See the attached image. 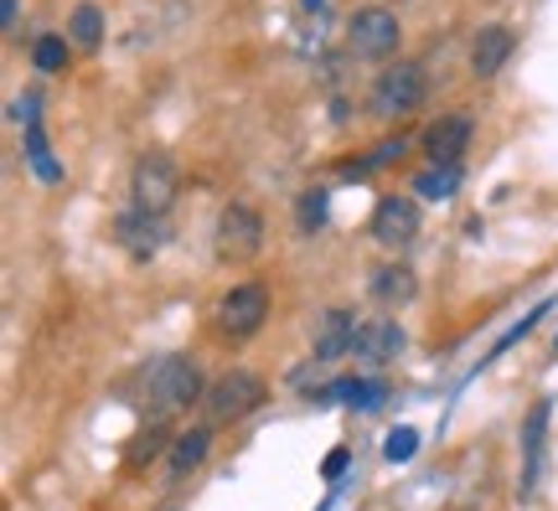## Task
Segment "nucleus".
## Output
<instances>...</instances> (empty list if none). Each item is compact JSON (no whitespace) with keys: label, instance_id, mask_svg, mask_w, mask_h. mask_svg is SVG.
Segmentation results:
<instances>
[{"label":"nucleus","instance_id":"obj_1","mask_svg":"<svg viewBox=\"0 0 558 511\" xmlns=\"http://www.w3.org/2000/svg\"><path fill=\"white\" fill-rule=\"evenodd\" d=\"M197 398H207V382H202L192 356H160L156 367H145V403H150L156 418L192 409Z\"/></svg>","mask_w":558,"mask_h":511},{"label":"nucleus","instance_id":"obj_2","mask_svg":"<svg viewBox=\"0 0 558 511\" xmlns=\"http://www.w3.org/2000/svg\"><path fill=\"white\" fill-rule=\"evenodd\" d=\"M264 398H269L264 377L248 373V367H233V373H222L207 382L202 409H207V424L218 429V424H239V418H248L254 409H264Z\"/></svg>","mask_w":558,"mask_h":511},{"label":"nucleus","instance_id":"obj_3","mask_svg":"<svg viewBox=\"0 0 558 511\" xmlns=\"http://www.w3.org/2000/svg\"><path fill=\"white\" fill-rule=\"evenodd\" d=\"M264 248V217L248 207V202H228L218 212V233H213V254L218 264L239 269V264H254Z\"/></svg>","mask_w":558,"mask_h":511},{"label":"nucleus","instance_id":"obj_4","mask_svg":"<svg viewBox=\"0 0 558 511\" xmlns=\"http://www.w3.org/2000/svg\"><path fill=\"white\" fill-rule=\"evenodd\" d=\"M177 192H181L177 160L166 156V150H145V156L135 160V171H130V202H135L140 212L166 217L171 202H177Z\"/></svg>","mask_w":558,"mask_h":511},{"label":"nucleus","instance_id":"obj_5","mask_svg":"<svg viewBox=\"0 0 558 511\" xmlns=\"http://www.w3.org/2000/svg\"><path fill=\"white\" fill-rule=\"evenodd\" d=\"M418 104H424V68H418V62L383 68L378 83H373V109H378L383 119H403V114H414Z\"/></svg>","mask_w":558,"mask_h":511},{"label":"nucleus","instance_id":"obj_6","mask_svg":"<svg viewBox=\"0 0 558 511\" xmlns=\"http://www.w3.org/2000/svg\"><path fill=\"white\" fill-rule=\"evenodd\" d=\"M399 37H403V26L388 5H362L357 16L347 21V47L357 58H388L399 47Z\"/></svg>","mask_w":558,"mask_h":511},{"label":"nucleus","instance_id":"obj_7","mask_svg":"<svg viewBox=\"0 0 558 511\" xmlns=\"http://www.w3.org/2000/svg\"><path fill=\"white\" fill-rule=\"evenodd\" d=\"M269 320V290L264 284H233L228 295L218 300V326L222 336H254Z\"/></svg>","mask_w":558,"mask_h":511},{"label":"nucleus","instance_id":"obj_8","mask_svg":"<svg viewBox=\"0 0 558 511\" xmlns=\"http://www.w3.org/2000/svg\"><path fill=\"white\" fill-rule=\"evenodd\" d=\"M403 352V331L393 315H367L357 326V341H352V356L362 367H388L393 356Z\"/></svg>","mask_w":558,"mask_h":511},{"label":"nucleus","instance_id":"obj_9","mask_svg":"<svg viewBox=\"0 0 558 511\" xmlns=\"http://www.w3.org/2000/svg\"><path fill=\"white\" fill-rule=\"evenodd\" d=\"M373 238H378L383 248H409L418 238L414 197H378V207H373Z\"/></svg>","mask_w":558,"mask_h":511},{"label":"nucleus","instance_id":"obj_10","mask_svg":"<svg viewBox=\"0 0 558 511\" xmlns=\"http://www.w3.org/2000/svg\"><path fill=\"white\" fill-rule=\"evenodd\" d=\"M114 238H120L124 248H130V258H156L160 248H166V217H150V212H140V207H130V212L114 222Z\"/></svg>","mask_w":558,"mask_h":511},{"label":"nucleus","instance_id":"obj_11","mask_svg":"<svg viewBox=\"0 0 558 511\" xmlns=\"http://www.w3.org/2000/svg\"><path fill=\"white\" fill-rule=\"evenodd\" d=\"M465 145H471V119L465 114H439L435 124L424 130V150H429L435 166H460Z\"/></svg>","mask_w":558,"mask_h":511},{"label":"nucleus","instance_id":"obj_12","mask_svg":"<svg viewBox=\"0 0 558 511\" xmlns=\"http://www.w3.org/2000/svg\"><path fill=\"white\" fill-rule=\"evenodd\" d=\"M213 454V424H192L186 434L171 439V460H166V486H181Z\"/></svg>","mask_w":558,"mask_h":511},{"label":"nucleus","instance_id":"obj_13","mask_svg":"<svg viewBox=\"0 0 558 511\" xmlns=\"http://www.w3.org/2000/svg\"><path fill=\"white\" fill-rule=\"evenodd\" d=\"M352 341H357L352 311H320L316 315V362H341V356H352Z\"/></svg>","mask_w":558,"mask_h":511},{"label":"nucleus","instance_id":"obj_14","mask_svg":"<svg viewBox=\"0 0 558 511\" xmlns=\"http://www.w3.org/2000/svg\"><path fill=\"white\" fill-rule=\"evenodd\" d=\"M512 47H518V37L507 26H481L476 41H471V73L476 78H497L507 58H512Z\"/></svg>","mask_w":558,"mask_h":511},{"label":"nucleus","instance_id":"obj_15","mask_svg":"<svg viewBox=\"0 0 558 511\" xmlns=\"http://www.w3.org/2000/svg\"><path fill=\"white\" fill-rule=\"evenodd\" d=\"M418 295V279L409 264H383V269H373V300L378 305H409V300Z\"/></svg>","mask_w":558,"mask_h":511},{"label":"nucleus","instance_id":"obj_16","mask_svg":"<svg viewBox=\"0 0 558 511\" xmlns=\"http://www.w3.org/2000/svg\"><path fill=\"white\" fill-rule=\"evenodd\" d=\"M456 186H460V166H424L414 177V192L418 197H429V202H450L456 197Z\"/></svg>","mask_w":558,"mask_h":511},{"label":"nucleus","instance_id":"obj_17","mask_svg":"<svg viewBox=\"0 0 558 511\" xmlns=\"http://www.w3.org/2000/svg\"><path fill=\"white\" fill-rule=\"evenodd\" d=\"M68 32H73V47L94 52V47L104 41V11H99V5H78V11H73V21H68Z\"/></svg>","mask_w":558,"mask_h":511},{"label":"nucleus","instance_id":"obj_18","mask_svg":"<svg viewBox=\"0 0 558 511\" xmlns=\"http://www.w3.org/2000/svg\"><path fill=\"white\" fill-rule=\"evenodd\" d=\"M32 62H37L41 73H62L68 68V37H52V32L37 37L32 41Z\"/></svg>","mask_w":558,"mask_h":511},{"label":"nucleus","instance_id":"obj_19","mask_svg":"<svg viewBox=\"0 0 558 511\" xmlns=\"http://www.w3.org/2000/svg\"><path fill=\"white\" fill-rule=\"evenodd\" d=\"M403 150H409V139H383V145H373V156H362L347 166V177H367V171H378V166H388V160H399Z\"/></svg>","mask_w":558,"mask_h":511},{"label":"nucleus","instance_id":"obj_20","mask_svg":"<svg viewBox=\"0 0 558 511\" xmlns=\"http://www.w3.org/2000/svg\"><path fill=\"white\" fill-rule=\"evenodd\" d=\"M543 424H548V398H538L533 403V413H527V429H522V445H527V465L538 471V454H543Z\"/></svg>","mask_w":558,"mask_h":511},{"label":"nucleus","instance_id":"obj_21","mask_svg":"<svg viewBox=\"0 0 558 511\" xmlns=\"http://www.w3.org/2000/svg\"><path fill=\"white\" fill-rule=\"evenodd\" d=\"M320 222H326V186H311V192L300 197V228L316 233Z\"/></svg>","mask_w":558,"mask_h":511},{"label":"nucleus","instance_id":"obj_22","mask_svg":"<svg viewBox=\"0 0 558 511\" xmlns=\"http://www.w3.org/2000/svg\"><path fill=\"white\" fill-rule=\"evenodd\" d=\"M414 450H418V434L414 429H393V434H388V445H383V454H388L393 465L414 460Z\"/></svg>","mask_w":558,"mask_h":511},{"label":"nucleus","instance_id":"obj_23","mask_svg":"<svg viewBox=\"0 0 558 511\" xmlns=\"http://www.w3.org/2000/svg\"><path fill=\"white\" fill-rule=\"evenodd\" d=\"M156 454H160V429H150L130 445V465H145V460H156Z\"/></svg>","mask_w":558,"mask_h":511},{"label":"nucleus","instance_id":"obj_24","mask_svg":"<svg viewBox=\"0 0 558 511\" xmlns=\"http://www.w3.org/2000/svg\"><path fill=\"white\" fill-rule=\"evenodd\" d=\"M347 460H352V450H331L326 454V465H320V475H326V480H337V475L347 471Z\"/></svg>","mask_w":558,"mask_h":511},{"label":"nucleus","instance_id":"obj_25","mask_svg":"<svg viewBox=\"0 0 558 511\" xmlns=\"http://www.w3.org/2000/svg\"><path fill=\"white\" fill-rule=\"evenodd\" d=\"M320 5H326V0H305V11H320Z\"/></svg>","mask_w":558,"mask_h":511}]
</instances>
